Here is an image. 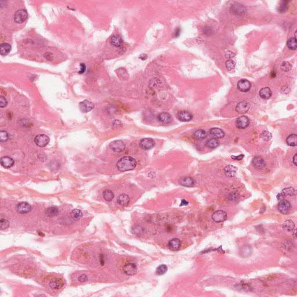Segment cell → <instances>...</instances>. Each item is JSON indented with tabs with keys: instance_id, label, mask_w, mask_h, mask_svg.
Returning <instances> with one entry per match:
<instances>
[{
	"instance_id": "obj_1",
	"label": "cell",
	"mask_w": 297,
	"mask_h": 297,
	"mask_svg": "<svg viewBox=\"0 0 297 297\" xmlns=\"http://www.w3.org/2000/svg\"><path fill=\"white\" fill-rule=\"evenodd\" d=\"M136 165L137 162L135 159L130 156H125L118 161L116 166L120 171L125 172L135 169Z\"/></svg>"
},
{
	"instance_id": "obj_2",
	"label": "cell",
	"mask_w": 297,
	"mask_h": 297,
	"mask_svg": "<svg viewBox=\"0 0 297 297\" xmlns=\"http://www.w3.org/2000/svg\"><path fill=\"white\" fill-rule=\"evenodd\" d=\"M110 148L116 153H120L125 148V144L122 140H116L111 142L109 145Z\"/></svg>"
},
{
	"instance_id": "obj_3",
	"label": "cell",
	"mask_w": 297,
	"mask_h": 297,
	"mask_svg": "<svg viewBox=\"0 0 297 297\" xmlns=\"http://www.w3.org/2000/svg\"><path fill=\"white\" fill-rule=\"evenodd\" d=\"M34 142L38 146L44 148L49 143L50 138L45 134H39L35 137Z\"/></svg>"
},
{
	"instance_id": "obj_4",
	"label": "cell",
	"mask_w": 297,
	"mask_h": 297,
	"mask_svg": "<svg viewBox=\"0 0 297 297\" xmlns=\"http://www.w3.org/2000/svg\"><path fill=\"white\" fill-rule=\"evenodd\" d=\"M28 13L25 9H20L16 11L14 15V20L17 23H22L26 20Z\"/></svg>"
},
{
	"instance_id": "obj_5",
	"label": "cell",
	"mask_w": 297,
	"mask_h": 297,
	"mask_svg": "<svg viewBox=\"0 0 297 297\" xmlns=\"http://www.w3.org/2000/svg\"><path fill=\"white\" fill-rule=\"evenodd\" d=\"M228 218V215L226 212L222 210H218L214 212L212 215L213 220L216 223H220L225 222Z\"/></svg>"
},
{
	"instance_id": "obj_6",
	"label": "cell",
	"mask_w": 297,
	"mask_h": 297,
	"mask_svg": "<svg viewBox=\"0 0 297 297\" xmlns=\"http://www.w3.org/2000/svg\"><path fill=\"white\" fill-rule=\"evenodd\" d=\"M155 145V142L151 138L142 139L139 142V146L141 148L148 150L153 148Z\"/></svg>"
},
{
	"instance_id": "obj_7",
	"label": "cell",
	"mask_w": 297,
	"mask_h": 297,
	"mask_svg": "<svg viewBox=\"0 0 297 297\" xmlns=\"http://www.w3.org/2000/svg\"><path fill=\"white\" fill-rule=\"evenodd\" d=\"M79 108L82 113H88L94 108V104L86 99L79 103Z\"/></svg>"
},
{
	"instance_id": "obj_8",
	"label": "cell",
	"mask_w": 297,
	"mask_h": 297,
	"mask_svg": "<svg viewBox=\"0 0 297 297\" xmlns=\"http://www.w3.org/2000/svg\"><path fill=\"white\" fill-rule=\"evenodd\" d=\"M247 11L246 8L242 5L236 3L233 4L230 8V12L232 14L237 15H243Z\"/></svg>"
},
{
	"instance_id": "obj_9",
	"label": "cell",
	"mask_w": 297,
	"mask_h": 297,
	"mask_svg": "<svg viewBox=\"0 0 297 297\" xmlns=\"http://www.w3.org/2000/svg\"><path fill=\"white\" fill-rule=\"evenodd\" d=\"M123 272L128 276L134 275L137 272V266L134 263H128L123 266Z\"/></svg>"
},
{
	"instance_id": "obj_10",
	"label": "cell",
	"mask_w": 297,
	"mask_h": 297,
	"mask_svg": "<svg viewBox=\"0 0 297 297\" xmlns=\"http://www.w3.org/2000/svg\"><path fill=\"white\" fill-rule=\"evenodd\" d=\"M251 87V82L246 79H242L237 82L238 89L243 92H248L250 90Z\"/></svg>"
},
{
	"instance_id": "obj_11",
	"label": "cell",
	"mask_w": 297,
	"mask_h": 297,
	"mask_svg": "<svg viewBox=\"0 0 297 297\" xmlns=\"http://www.w3.org/2000/svg\"><path fill=\"white\" fill-rule=\"evenodd\" d=\"M250 124V119L248 117L243 116L239 117L236 122V127L239 129H244Z\"/></svg>"
},
{
	"instance_id": "obj_12",
	"label": "cell",
	"mask_w": 297,
	"mask_h": 297,
	"mask_svg": "<svg viewBox=\"0 0 297 297\" xmlns=\"http://www.w3.org/2000/svg\"><path fill=\"white\" fill-rule=\"evenodd\" d=\"M16 210L20 214H26L31 210V207L27 202H20L17 204Z\"/></svg>"
},
{
	"instance_id": "obj_13",
	"label": "cell",
	"mask_w": 297,
	"mask_h": 297,
	"mask_svg": "<svg viewBox=\"0 0 297 297\" xmlns=\"http://www.w3.org/2000/svg\"><path fill=\"white\" fill-rule=\"evenodd\" d=\"M290 208H291L290 203L288 201L284 199L280 201L278 205L279 211L283 214H286L287 213H288V212L290 210Z\"/></svg>"
},
{
	"instance_id": "obj_14",
	"label": "cell",
	"mask_w": 297,
	"mask_h": 297,
	"mask_svg": "<svg viewBox=\"0 0 297 297\" xmlns=\"http://www.w3.org/2000/svg\"><path fill=\"white\" fill-rule=\"evenodd\" d=\"M178 119L183 122H190L193 119V115L187 111H180L178 113Z\"/></svg>"
},
{
	"instance_id": "obj_15",
	"label": "cell",
	"mask_w": 297,
	"mask_h": 297,
	"mask_svg": "<svg viewBox=\"0 0 297 297\" xmlns=\"http://www.w3.org/2000/svg\"><path fill=\"white\" fill-rule=\"evenodd\" d=\"M250 107V104L246 102V101H242L239 102L236 107V111L240 113V114H243L248 111Z\"/></svg>"
},
{
	"instance_id": "obj_16",
	"label": "cell",
	"mask_w": 297,
	"mask_h": 297,
	"mask_svg": "<svg viewBox=\"0 0 297 297\" xmlns=\"http://www.w3.org/2000/svg\"><path fill=\"white\" fill-rule=\"evenodd\" d=\"M181 185L185 187H192L194 185V180L190 176H184L182 177L179 181Z\"/></svg>"
},
{
	"instance_id": "obj_17",
	"label": "cell",
	"mask_w": 297,
	"mask_h": 297,
	"mask_svg": "<svg viewBox=\"0 0 297 297\" xmlns=\"http://www.w3.org/2000/svg\"><path fill=\"white\" fill-rule=\"evenodd\" d=\"M253 165L257 169H263L266 166V163L263 158L259 156H256L253 158L252 161Z\"/></svg>"
},
{
	"instance_id": "obj_18",
	"label": "cell",
	"mask_w": 297,
	"mask_h": 297,
	"mask_svg": "<svg viewBox=\"0 0 297 297\" xmlns=\"http://www.w3.org/2000/svg\"><path fill=\"white\" fill-rule=\"evenodd\" d=\"M0 163L3 167L5 168H9L14 165L15 162L11 157L4 156L1 159Z\"/></svg>"
},
{
	"instance_id": "obj_19",
	"label": "cell",
	"mask_w": 297,
	"mask_h": 297,
	"mask_svg": "<svg viewBox=\"0 0 297 297\" xmlns=\"http://www.w3.org/2000/svg\"><path fill=\"white\" fill-rule=\"evenodd\" d=\"M169 248L172 251H178L181 247V242L179 239L174 238L169 241L168 243Z\"/></svg>"
},
{
	"instance_id": "obj_20",
	"label": "cell",
	"mask_w": 297,
	"mask_h": 297,
	"mask_svg": "<svg viewBox=\"0 0 297 297\" xmlns=\"http://www.w3.org/2000/svg\"><path fill=\"white\" fill-rule=\"evenodd\" d=\"M237 168L232 165H228L224 168V173L225 175L228 178H232L235 176L237 173Z\"/></svg>"
},
{
	"instance_id": "obj_21",
	"label": "cell",
	"mask_w": 297,
	"mask_h": 297,
	"mask_svg": "<svg viewBox=\"0 0 297 297\" xmlns=\"http://www.w3.org/2000/svg\"><path fill=\"white\" fill-rule=\"evenodd\" d=\"M157 119L159 122L165 124H169L172 121V118L171 115L169 113L165 112L159 114L157 116Z\"/></svg>"
},
{
	"instance_id": "obj_22",
	"label": "cell",
	"mask_w": 297,
	"mask_h": 297,
	"mask_svg": "<svg viewBox=\"0 0 297 297\" xmlns=\"http://www.w3.org/2000/svg\"><path fill=\"white\" fill-rule=\"evenodd\" d=\"M130 202L129 196L126 194H122L117 199V203L122 206H127Z\"/></svg>"
},
{
	"instance_id": "obj_23",
	"label": "cell",
	"mask_w": 297,
	"mask_h": 297,
	"mask_svg": "<svg viewBox=\"0 0 297 297\" xmlns=\"http://www.w3.org/2000/svg\"><path fill=\"white\" fill-rule=\"evenodd\" d=\"M210 134L213 136L215 139H221L224 137L225 133L220 128H213L210 130Z\"/></svg>"
},
{
	"instance_id": "obj_24",
	"label": "cell",
	"mask_w": 297,
	"mask_h": 297,
	"mask_svg": "<svg viewBox=\"0 0 297 297\" xmlns=\"http://www.w3.org/2000/svg\"><path fill=\"white\" fill-rule=\"evenodd\" d=\"M283 228L287 232L293 231L295 229V223L292 220H286L283 224Z\"/></svg>"
},
{
	"instance_id": "obj_25",
	"label": "cell",
	"mask_w": 297,
	"mask_h": 297,
	"mask_svg": "<svg viewBox=\"0 0 297 297\" xmlns=\"http://www.w3.org/2000/svg\"><path fill=\"white\" fill-rule=\"evenodd\" d=\"M272 92L269 87H265L262 88L259 91V96L264 99H268L272 96Z\"/></svg>"
},
{
	"instance_id": "obj_26",
	"label": "cell",
	"mask_w": 297,
	"mask_h": 297,
	"mask_svg": "<svg viewBox=\"0 0 297 297\" xmlns=\"http://www.w3.org/2000/svg\"><path fill=\"white\" fill-rule=\"evenodd\" d=\"M11 50V46L8 43H3L0 45V54L2 56H6Z\"/></svg>"
},
{
	"instance_id": "obj_27",
	"label": "cell",
	"mask_w": 297,
	"mask_h": 297,
	"mask_svg": "<svg viewBox=\"0 0 297 297\" xmlns=\"http://www.w3.org/2000/svg\"><path fill=\"white\" fill-rule=\"evenodd\" d=\"M286 143L290 146H296L297 145V134H291L286 139Z\"/></svg>"
},
{
	"instance_id": "obj_28",
	"label": "cell",
	"mask_w": 297,
	"mask_h": 297,
	"mask_svg": "<svg viewBox=\"0 0 297 297\" xmlns=\"http://www.w3.org/2000/svg\"><path fill=\"white\" fill-rule=\"evenodd\" d=\"M63 285V282L60 279H56L51 281L50 283V287L53 289H59Z\"/></svg>"
},
{
	"instance_id": "obj_29",
	"label": "cell",
	"mask_w": 297,
	"mask_h": 297,
	"mask_svg": "<svg viewBox=\"0 0 297 297\" xmlns=\"http://www.w3.org/2000/svg\"><path fill=\"white\" fill-rule=\"evenodd\" d=\"M123 41L122 38L119 36H113L111 39V44L116 47H120L122 44Z\"/></svg>"
},
{
	"instance_id": "obj_30",
	"label": "cell",
	"mask_w": 297,
	"mask_h": 297,
	"mask_svg": "<svg viewBox=\"0 0 297 297\" xmlns=\"http://www.w3.org/2000/svg\"><path fill=\"white\" fill-rule=\"evenodd\" d=\"M103 197L106 201L111 202L113 199L114 195L113 192L111 190L106 189V190H104L103 192Z\"/></svg>"
},
{
	"instance_id": "obj_31",
	"label": "cell",
	"mask_w": 297,
	"mask_h": 297,
	"mask_svg": "<svg viewBox=\"0 0 297 297\" xmlns=\"http://www.w3.org/2000/svg\"><path fill=\"white\" fill-rule=\"evenodd\" d=\"M82 216V213L81 210L79 209H74L70 213L71 218L74 221L79 220Z\"/></svg>"
},
{
	"instance_id": "obj_32",
	"label": "cell",
	"mask_w": 297,
	"mask_h": 297,
	"mask_svg": "<svg viewBox=\"0 0 297 297\" xmlns=\"http://www.w3.org/2000/svg\"><path fill=\"white\" fill-rule=\"evenodd\" d=\"M219 142L218 140L214 138H211L208 140L206 142V145L208 148H215L219 146Z\"/></svg>"
},
{
	"instance_id": "obj_33",
	"label": "cell",
	"mask_w": 297,
	"mask_h": 297,
	"mask_svg": "<svg viewBox=\"0 0 297 297\" xmlns=\"http://www.w3.org/2000/svg\"><path fill=\"white\" fill-rule=\"evenodd\" d=\"M287 46L291 50H293V51L296 50L297 48L296 38L294 37V38L290 39L288 40L287 41Z\"/></svg>"
},
{
	"instance_id": "obj_34",
	"label": "cell",
	"mask_w": 297,
	"mask_h": 297,
	"mask_svg": "<svg viewBox=\"0 0 297 297\" xmlns=\"http://www.w3.org/2000/svg\"><path fill=\"white\" fill-rule=\"evenodd\" d=\"M58 213H59V210L55 207H48L45 211L46 215L48 216H55L58 214Z\"/></svg>"
},
{
	"instance_id": "obj_35",
	"label": "cell",
	"mask_w": 297,
	"mask_h": 297,
	"mask_svg": "<svg viewBox=\"0 0 297 297\" xmlns=\"http://www.w3.org/2000/svg\"><path fill=\"white\" fill-rule=\"evenodd\" d=\"M284 195L286 197L287 196H295L297 194L296 190L294 188L292 187H289V188H286L282 190V192Z\"/></svg>"
},
{
	"instance_id": "obj_36",
	"label": "cell",
	"mask_w": 297,
	"mask_h": 297,
	"mask_svg": "<svg viewBox=\"0 0 297 297\" xmlns=\"http://www.w3.org/2000/svg\"><path fill=\"white\" fill-rule=\"evenodd\" d=\"M206 132L205 131L203 130H199L196 131L194 133V136L195 138L198 139H203L206 137Z\"/></svg>"
},
{
	"instance_id": "obj_37",
	"label": "cell",
	"mask_w": 297,
	"mask_h": 297,
	"mask_svg": "<svg viewBox=\"0 0 297 297\" xmlns=\"http://www.w3.org/2000/svg\"><path fill=\"white\" fill-rule=\"evenodd\" d=\"M168 270V267L165 265H161L157 268L156 273L158 275H162Z\"/></svg>"
},
{
	"instance_id": "obj_38",
	"label": "cell",
	"mask_w": 297,
	"mask_h": 297,
	"mask_svg": "<svg viewBox=\"0 0 297 297\" xmlns=\"http://www.w3.org/2000/svg\"><path fill=\"white\" fill-rule=\"evenodd\" d=\"M261 138L264 141H268L271 139L272 135L269 132L267 131H264L261 134Z\"/></svg>"
},
{
	"instance_id": "obj_39",
	"label": "cell",
	"mask_w": 297,
	"mask_h": 297,
	"mask_svg": "<svg viewBox=\"0 0 297 297\" xmlns=\"http://www.w3.org/2000/svg\"><path fill=\"white\" fill-rule=\"evenodd\" d=\"M239 198V194L237 191H232L228 196V199L231 202H236Z\"/></svg>"
},
{
	"instance_id": "obj_40",
	"label": "cell",
	"mask_w": 297,
	"mask_h": 297,
	"mask_svg": "<svg viewBox=\"0 0 297 297\" xmlns=\"http://www.w3.org/2000/svg\"><path fill=\"white\" fill-rule=\"evenodd\" d=\"M9 226V222L5 219H1L0 220V229L4 230L7 229Z\"/></svg>"
},
{
	"instance_id": "obj_41",
	"label": "cell",
	"mask_w": 297,
	"mask_h": 297,
	"mask_svg": "<svg viewBox=\"0 0 297 297\" xmlns=\"http://www.w3.org/2000/svg\"><path fill=\"white\" fill-rule=\"evenodd\" d=\"M225 65H226V68L228 69V71H232L235 68L236 63L232 60H228L226 62Z\"/></svg>"
},
{
	"instance_id": "obj_42",
	"label": "cell",
	"mask_w": 297,
	"mask_h": 297,
	"mask_svg": "<svg viewBox=\"0 0 297 297\" xmlns=\"http://www.w3.org/2000/svg\"><path fill=\"white\" fill-rule=\"evenodd\" d=\"M251 252H252L251 248L248 245L244 247L242 250V253L243 254V256L245 257L250 256V254H251Z\"/></svg>"
},
{
	"instance_id": "obj_43",
	"label": "cell",
	"mask_w": 297,
	"mask_h": 297,
	"mask_svg": "<svg viewBox=\"0 0 297 297\" xmlns=\"http://www.w3.org/2000/svg\"><path fill=\"white\" fill-rule=\"evenodd\" d=\"M287 4H288V1H282L280 3V5H279V11L280 12H285L287 9Z\"/></svg>"
},
{
	"instance_id": "obj_44",
	"label": "cell",
	"mask_w": 297,
	"mask_h": 297,
	"mask_svg": "<svg viewBox=\"0 0 297 297\" xmlns=\"http://www.w3.org/2000/svg\"><path fill=\"white\" fill-rule=\"evenodd\" d=\"M9 139V135L5 131H1L0 132V141L1 142H5Z\"/></svg>"
},
{
	"instance_id": "obj_45",
	"label": "cell",
	"mask_w": 297,
	"mask_h": 297,
	"mask_svg": "<svg viewBox=\"0 0 297 297\" xmlns=\"http://www.w3.org/2000/svg\"><path fill=\"white\" fill-rule=\"evenodd\" d=\"M281 69L284 71H288L291 69V65L287 62H284L281 65Z\"/></svg>"
},
{
	"instance_id": "obj_46",
	"label": "cell",
	"mask_w": 297,
	"mask_h": 297,
	"mask_svg": "<svg viewBox=\"0 0 297 297\" xmlns=\"http://www.w3.org/2000/svg\"><path fill=\"white\" fill-rule=\"evenodd\" d=\"M8 104V102L5 97L3 96H0V106L1 108H4L7 106Z\"/></svg>"
},
{
	"instance_id": "obj_47",
	"label": "cell",
	"mask_w": 297,
	"mask_h": 297,
	"mask_svg": "<svg viewBox=\"0 0 297 297\" xmlns=\"http://www.w3.org/2000/svg\"><path fill=\"white\" fill-rule=\"evenodd\" d=\"M142 231H143V229L140 226H135L132 229V232L135 234L139 235V234H140V233H142Z\"/></svg>"
},
{
	"instance_id": "obj_48",
	"label": "cell",
	"mask_w": 297,
	"mask_h": 297,
	"mask_svg": "<svg viewBox=\"0 0 297 297\" xmlns=\"http://www.w3.org/2000/svg\"><path fill=\"white\" fill-rule=\"evenodd\" d=\"M88 276L86 275V274H81V276H80L78 278V280L81 282V283H84V282H85L88 280Z\"/></svg>"
},
{
	"instance_id": "obj_49",
	"label": "cell",
	"mask_w": 297,
	"mask_h": 297,
	"mask_svg": "<svg viewBox=\"0 0 297 297\" xmlns=\"http://www.w3.org/2000/svg\"><path fill=\"white\" fill-rule=\"evenodd\" d=\"M244 157V156L243 154H240L238 156H231V158L233 160H241L243 159V157Z\"/></svg>"
},
{
	"instance_id": "obj_50",
	"label": "cell",
	"mask_w": 297,
	"mask_h": 297,
	"mask_svg": "<svg viewBox=\"0 0 297 297\" xmlns=\"http://www.w3.org/2000/svg\"><path fill=\"white\" fill-rule=\"evenodd\" d=\"M80 66H81V70L79 71V73L83 74L84 73H85V71L86 70V66L84 63H81Z\"/></svg>"
},
{
	"instance_id": "obj_51",
	"label": "cell",
	"mask_w": 297,
	"mask_h": 297,
	"mask_svg": "<svg viewBox=\"0 0 297 297\" xmlns=\"http://www.w3.org/2000/svg\"><path fill=\"white\" fill-rule=\"evenodd\" d=\"M121 124H122V123L119 120H114L113 122V127H114L115 126L116 127V128L120 127H121Z\"/></svg>"
},
{
	"instance_id": "obj_52",
	"label": "cell",
	"mask_w": 297,
	"mask_h": 297,
	"mask_svg": "<svg viewBox=\"0 0 297 297\" xmlns=\"http://www.w3.org/2000/svg\"><path fill=\"white\" fill-rule=\"evenodd\" d=\"M285 197V196L282 193H280L278 194H277V200H279V201H281V200H284Z\"/></svg>"
},
{
	"instance_id": "obj_53",
	"label": "cell",
	"mask_w": 297,
	"mask_h": 297,
	"mask_svg": "<svg viewBox=\"0 0 297 297\" xmlns=\"http://www.w3.org/2000/svg\"><path fill=\"white\" fill-rule=\"evenodd\" d=\"M180 33H181V29L179 28H176L175 31V36L176 37H178L180 35Z\"/></svg>"
},
{
	"instance_id": "obj_54",
	"label": "cell",
	"mask_w": 297,
	"mask_h": 297,
	"mask_svg": "<svg viewBox=\"0 0 297 297\" xmlns=\"http://www.w3.org/2000/svg\"><path fill=\"white\" fill-rule=\"evenodd\" d=\"M234 55H235V54H233V52H231L230 51H228L227 55H226V57H228V58H233V57L234 56Z\"/></svg>"
},
{
	"instance_id": "obj_55",
	"label": "cell",
	"mask_w": 297,
	"mask_h": 297,
	"mask_svg": "<svg viewBox=\"0 0 297 297\" xmlns=\"http://www.w3.org/2000/svg\"><path fill=\"white\" fill-rule=\"evenodd\" d=\"M297 154H296L294 155V156L293 159V162L294 164L296 166H297Z\"/></svg>"
},
{
	"instance_id": "obj_56",
	"label": "cell",
	"mask_w": 297,
	"mask_h": 297,
	"mask_svg": "<svg viewBox=\"0 0 297 297\" xmlns=\"http://www.w3.org/2000/svg\"><path fill=\"white\" fill-rule=\"evenodd\" d=\"M188 202H186L185 200L183 199L181 202V206H183V205H186L188 204Z\"/></svg>"
},
{
	"instance_id": "obj_57",
	"label": "cell",
	"mask_w": 297,
	"mask_h": 297,
	"mask_svg": "<svg viewBox=\"0 0 297 297\" xmlns=\"http://www.w3.org/2000/svg\"><path fill=\"white\" fill-rule=\"evenodd\" d=\"M146 58H147V56H146V55H140V59H142V60H145Z\"/></svg>"
},
{
	"instance_id": "obj_58",
	"label": "cell",
	"mask_w": 297,
	"mask_h": 297,
	"mask_svg": "<svg viewBox=\"0 0 297 297\" xmlns=\"http://www.w3.org/2000/svg\"><path fill=\"white\" fill-rule=\"evenodd\" d=\"M100 264L101 265H104V260H103V256L102 257V255L100 256Z\"/></svg>"
}]
</instances>
